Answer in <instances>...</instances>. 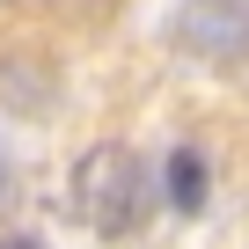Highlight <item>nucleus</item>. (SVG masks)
<instances>
[{"mask_svg": "<svg viewBox=\"0 0 249 249\" xmlns=\"http://www.w3.org/2000/svg\"><path fill=\"white\" fill-rule=\"evenodd\" d=\"M73 213L95 234H132L147 220V169H140V154L117 147V140L88 147L81 169H73Z\"/></svg>", "mask_w": 249, "mask_h": 249, "instance_id": "obj_1", "label": "nucleus"}, {"mask_svg": "<svg viewBox=\"0 0 249 249\" xmlns=\"http://www.w3.org/2000/svg\"><path fill=\"white\" fill-rule=\"evenodd\" d=\"M169 30L205 66H249V0H183Z\"/></svg>", "mask_w": 249, "mask_h": 249, "instance_id": "obj_2", "label": "nucleus"}, {"mask_svg": "<svg viewBox=\"0 0 249 249\" xmlns=\"http://www.w3.org/2000/svg\"><path fill=\"white\" fill-rule=\"evenodd\" d=\"M169 205L176 213H198L205 205V154L198 147H176L169 154Z\"/></svg>", "mask_w": 249, "mask_h": 249, "instance_id": "obj_3", "label": "nucleus"}, {"mask_svg": "<svg viewBox=\"0 0 249 249\" xmlns=\"http://www.w3.org/2000/svg\"><path fill=\"white\" fill-rule=\"evenodd\" d=\"M0 249H37V242H0Z\"/></svg>", "mask_w": 249, "mask_h": 249, "instance_id": "obj_4", "label": "nucleus"}]
</instances>
